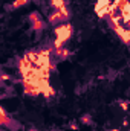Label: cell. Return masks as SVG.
<instances>
[{"label":"cell","mask_w":130,"mask_h":131,"mask_svg":"<svg viewBox=\"0 0 130 131\" xmlns=\"http://www.w3.org/2000/svg\"><path fill=\"white\" fill-rule=\"evenodd\" d=\"M49 5H51L52 11H57V9L69 6V0H49Z\"/></svg>","instance_id":"5"},{"label":"cell","mask_w":130,"mask_h":131,"mask_svg":"<svg viewBox=\"0 0 130 131\" xmlns=\"http://www.w3.org/2000/svg\"><path fill=\"white\" fill-rule=\"evenodd\" d=\"M72 34H73V28H72V25H70L69 21L55 26V35H57V38H55V41H54L51 46H52L54 49L64 46V43L72 37Z\"/></svg>","instance_id":"1"},{"label":"cell","mask_w":130,"mask_h":131,"mask_svg":"<svg viewBox=\"0 0 130 131\" xmlns=\"http://www.w3.org/2000/svg\"><path fill=\"white\" fill-rule=\"evenodd\" d=\"M70 9L69 6L66 8H61V9H57V11H52L48 17V23L52 25V26H58V25H63V23H67L70 20Z\"/></svg>","instance_id":"2"},{"label":"cell","mask_w":130,"mask_h":131,"mask_svg":"<svg viewBox=\"0 0 130 131\" xmlns=\"http://www.w3.org/2000/svg\"><path fill=\"white\" fill-rule=\"evenodd\" d=\"M28 131H37V130H35V128H29Z\"/></svg>","instance_id":"11"},{"label":"cell","mask_w":130,"mask_h":131,"mask_svg":"<svg viewBox=\"0 0 130 131\" xmlns=\"http://www.w3.org/2000/svg\"><path fill=\"white\" fill-rule=\"evenodd\" d=\"M104 131H119V130H104Z\"/></svg>","instance_id":"12"},{"label":"cell","mask_w":130,"mask_h":131,"mask_svg":"<svg viewBox=\"0 0 130 131\" xmlns=\"http://www.w3.org/2000/svg\"><path fill=\"white\" fill-rule=\"evenodd\" d=\"M118 105L123 108V110H127V107H129V104H127V101H124V99H119L118 101Z\"/></svg>","instance_id":"9"},{"label":"cell","mask_w":130,"mask_h":131,"mask_svg":"<svg viewBox=\"0 0 130 131\" xmlns=\"http://www.w3.org/2000/svg\"><path fill=\"white\" fill-rule=\"evenodd\" d=\"M23 85H25V93L29 95V96H37V95L40 93V89L35 87V85H31V84H28V82H23Z\"/></svg>","instance_id":"6"},{"label":"cell","mask_w":130,"mask_h":131,"mask_svg":"<svg viewBox=\"0 0 130 131\" xmlns=\"http://www.w3.org/2000/svg\"><path fill=\"white\" fill-rule=\"evenodd\" d=\"M80 122H81L83 125H94V119H92V116H90L89 113L83 114V116H81V119H80Z\"/></svg>","instance_id":"8"},{"label":"cell","mask_w":130,"mask_h":131,"mask_svg":"<svg viewBox=\"0 0 130 131\" xmlns=\"http://www.w3.org/2000/svg\"><path fill=\"white\" fill-rule=\"evenodd\" d=\"M69 128H70V130H78V124H77V122H75V121H72V122H70V124H69Z\"/></svg>","instance_id":"10"},{"label":"cell","mask_w":130,"mask_h":131,"mask_svg":"<svg viewBox=\"0 0 130 131\" xmlns=\"http://www.w3.org/2000/svg\"><path fill=\"white\" fill-rule=\"evenodd\" d=\"M52 53H54V58H55L57 61H64V60H67V58L70 57V50H69V49H66L64 46L54 49V50H52Z\"/></svg>","instance_id":"4"},{"label":"cell","mask_w":130,"mask_h":131,"mask_svg":"<svg viewBox=\"0 0 130 131\" xmlns=\"http://www.w3.org/2000/svg\"><path fill=\"white\" fill-rule=\"evenodd\" d=\"M29 21H31V26H32V31L37 35H40V34L43 32V29H44V26H46V23H44V20L40 17V14L37 12V11H34L29 14Z\"/></svg>","instance_id":"3"},{"label":"cell","mask_w":130,"mask_h":131,"mask_svg":"<svg viewBox=\"0 0 130 131\" xmlns=\"http://www.w3.org/2000/svg\"><path fill=\"white\" fill-rule=\"evenodd\" d=\"M29 2H31V0H15V2H14L12 5H9V6L6 5V6H5V9H6V11H14V9L20 8V6H25V5H26V3H29Z\"/></svg>","instance_id":"7"},{"label":"cell","mask_w":130,"mask_h":131,"mask_svg":"<svg viewBox=\"0 0 130 131\" xmlns=\"http://www.w3.org/2000/svg\"><path fill=\"white\" fill-rule=\"evenodd\" d=\"M52 131H57V130H52Z\"/></svg>","instance_id":"13"}]
</instances>
